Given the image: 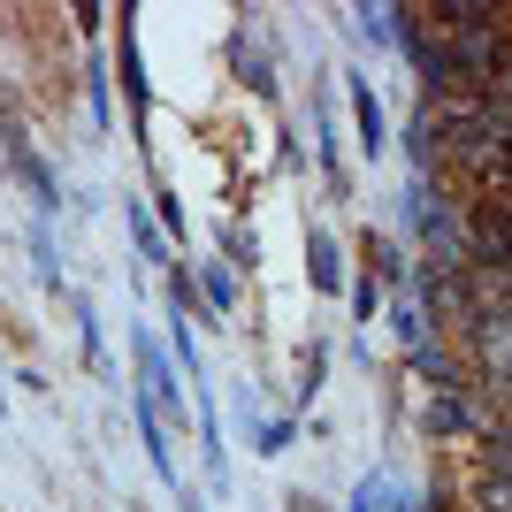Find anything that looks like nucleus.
I'll return each mask as SVG.
<instances>
[{
  "mask_svg": "<svg viewBox=\"0 0 512 512\" xmlns=\"http://www.w3.org/2000/svg\"><path fill=\"white\" fill-rule=\"evenodd\" d=\"M482 421H490V406H482V390H474V383H444V390H428V406H421V428L436 436V444H451V436H482Z\"/></svg>",
  "mask_w": 512,
  "mask_h": 512,
  "instance_id": "f257e3e1",
  "label": "nucleus"
},
{
  "mask_svg": "<svg viewBox=\"0 0 512 512\" xmlns=\"http://www.w3.org/2000/svg\"><path fill=\"white\" fill-rule=\"evenodd\" d=\"M344 92H352V123H360V153L375 161V153L390 146V115H383V100H375V77H344Z\"/></svg>",
  "mask_w": 512,
  "mask_h": 512,
  "instance_id": "f03ea898",
  "label": "nucleus"
},
{
  "mask_svg": "<svg viewBox=\"0 0 512 512\" xmlns=\"http://www.w3.org/2000/svg\"><path fill=\"white\" fill-rule=\"evenodd\" d=\"M230 69H237V85H253L260 100H276V69H268V54H260V39L230 31Z\"/></svg>",
  "mask_w": 512,
  "mask_h": 512,
  "instance_id": "7ed1b4c3",
  "label": "nucleus"
},
{
  "mask_svg": "<svg viewBox=\"0 0 512 512\" xmlns=\"http://www.w3.org/2000/svg\"><path fill=\"white\" fill-rule=\"evenodd\" d=\"M8 161H16V176L31 184V199H39V222H54V214H62V184L46 176V161H39L31 146H23V138H16V153H8Z\"/></svg>",
  "mask_w": 512,
  "mask_h": 512,
  "instance_id": "20e7f679",
  "label": "nucleus"
},
{
  "mask_svg": "<svg viewBox=\"0 0 512 512\" xmlns=\"http://www.w3.org/2000/svg\"><path fill=\"white\" fill-rule=\"evenodd\" d=\"M306 276L314 291H344V245L329 230H306Z\"/></svg>",
  "mask_w": 512,
  "mask_h": 512,
  "instance_id": "39448f33",
  "label": "nucleus"
},
{
  "mask_svg": "<svg viewBox=\"0 0 512 512\" xmlns=\"http://www.w3.org/2000/svg\"><path fill=\"white\" fill-rule=\"evenodd\" d=\"M482 474H490V482H512V421L505 413L482 421Z\"/></svg>",
  "mask_w": 512,
  "mask_h": 512,
  "instance_id": "423d86ee",
  "label": "nucleus"
},
{
  "mask_svg": "<svg viewBox=\"0 0 512 512\" xmlns=\"http://www.w3.org/2000/svg\"><path fill=\"white\" fill-rule=\"evenodd\" d=\"M237 291H245V276H237L230 260H207V268H199V299H207L214 314H237Z\"/></svg>",
  "mask_w": 512,
  "mask_h": 512,
  "instance_id": "0eeeda50",
  "label": "nucleus"
},
{
  "mask_svg": "<svg viewBox=\"0 0 512 512\" xmlns=\"http://www.w3.org/2000/svg\"><path fill=\"white\" fill-rule=\"evenodd\" d=\"M406 367L421 375V383H436V390H444V383H467V375H459V360H451L444 344H413V352H406Z\"/></svg>",
  "mask_w": 512,
  "mask_h": 512,
  "instance_id": "6e6552de",
  "label": "nucleus"
},
{
  "mask_svg": "<svg viewBox=\"0 0 512 512\" xmlns=\"http://www.w3.org/2000/svg\"><path fill=\"white\" fill-rule=\"evenodd\" d=\"M123 92H130V123H146V107H153V92H146V62H138V39H123Z\"/></svg>",
  "mask_w": 512,
  "mask_h": 512,
  "instance_id": "1a4fd4ad",
  "label": "nucleus"
},
{
  "mask_svg": "<svg viewBox=\"0 0 512 512\" xmlns=\"http://www.w3.org/2000/svg\"><path fill=\"white\" fill-rule=\"evenodd\" d=\"M390 329H398V344H428V314H421V299H413V291H398V299H390Z\"/></svg>",
  "mask_w": 512,
  "mask_h": 512,
  "instance_id": "9d476101",
  "label": "nucleus"
},
{
  "mask_svg": "<svg viewBox=\"0 0 512 512\" xmlns=\"http://www.w3.org/2000/svg\"><path fill=\"white\" fill-rule=\"evenodd\" d=\"M352 23H360V39L398 46V31H406V8H352Z\"/></svg>",
  "mask_w": 512,
  "mask_h": 512,
  "instance_id": "9b49d317",
  "label": "nucleus"
},
{
  "mask_svg": "<svg viewBox=\"0 0 512 512\" xmlns=\"http://www.w3.org/2000/svg\"><path fill=\"white\" fill-rule=\"evenodd\" d=\"M428 214H436V192H428V176H406V214H398V230L421 237V230H428Z\"/></svg>",
  "mask_w": 512,
  "mask_h": 512,
  "instance_id": "f8f14e48",
  "label": "nucleus"
},
{
  "mask_svg": "<svg viewBox=\"0 0 512 512\" xmlns=\"http://www.w3.org/2000/svg\"><path fill=\"white\" fill-rule=\"evenodd\" d=\"M222 260H230L237 276H260V245H253V230H222Z\"/></svg>",
  "mask_w": 512,
  "mask_h": 512,
  "instance_id": "ddd939ff",
  "label": "nucleus"
},
{
  "mask_svg": "<svg viewBox=\"0 0 512 512\" xmlns=\"http://www.w3.org/2000/svg\"><path fill=\"white\" fill-rule=\"evenodd\" d=\"M31 260H39V283H62V253H54V230H31Z\"/></svg>",
  "mask_w": 512,
  "mask_h": 512,
  "instance_id": "4468645a",
  "label": "nucleus"
},
{
  "mask_svg": "<svg viewBox=\"0 0 512 512\" xmlns=\"http://www.w3.org/2000/svg\"><path fill=\"white\" fill-rule=\"evenodd\" d=\"M467 512H512V482H490V474H482V482H474V505Z\"/></svg>",
  "mask_w": 512,
  "mask_h": 512,
  "instance_id": "2eb2a0df",
  "label": "nucleus"
},
{
  "mask_svg": "<svg viewBox=\"0 0 512 512\" xmlns=\"http://www.w3.org/2000/svg\"><path fill=\"white\" fill-rule=\"evenodd\" d=\"M291 436H299L291 421H260V428H253V451H268V459H276V451H291Z\"/></svg>",
  "mask_w": 512,
  "mask_h": 512,
  "instance_id": "dca6fc26",
  "label": "nucleus"
},
{
  "mask_svg": "<svg viewBox=\"0 0 512 512\" xmlns=\"http://www.w3.org/2000/svg\"><path fill=\"white\" fill-rule=\"evenodd\" d=\"M383 490H390V474L375 467V474L360 482V490H352V505H344V512H383Z\"/></svg>",
  "mask_w": 512,
  "mask_h": 512,
  "instance_id": "f3484780",
  "label": "nucleus"
},
{
  "mask_svg": "<svg viewBox=\"0 0 512 512\" xmlns=\"http://www.w3.org/2000/svg\"><path fill=\"white\" fill-rule=\"evenodd\" d=\"M321 367H329V352H306V367H299V406H314V390H321Z\"/></svg>",
  "mask_w": 512,
  "mask_h": 512,
  "instance_id": "a211bd4d",
  "label": "nucleus"
},
{
  "mask_svg": "<svg viewBox=\"0 0 512 512\" xmlns=\"http://www.w3.org/2000/svg\"><path fill=\"white\" fill-rule=\"evenodd\" d=\"M130 245H138L146 260H161V230H153V222H146L138 207H130Z\"/></svg>",
  "mask_w": 512,
  "mask_h": 512,
  "instance_id": "6ab92c4d",
  "label": "nucleus"
},
{
  "mask_svg": "<svg viewBox=\"0 0 512 512\" xmlns=\"http://www.w3.org/2000/svg\"><path fill=\"white\" fill-rule=\"evenodd\" d=\"M153 214H161V222H169V230H184V199H176L169 184H161V199H153Z\"/></svg>",
  "mask_w": 512,
  "mask_h": 512,
  "instance_id": "aec40b11",
  "label": "nucleus"
},
{
  "mask_svg": "<svg viewBox=\"0 0 512 512\" xmlns=\"http://www.w3.org/2000/svg\"><path fill=\"white\" fill-rule=\"evenodd\" d=\"M176 497H184V512H207V505H199V497H192V482H184V490H176Z\"/></svg>",
  "mask_w": 512,
  "mask_h": 512,
  "instance_id": "412c9836",
  "label": "nucleus"
},
{
  "mask_svg": "<svg viewBox=\"0 0 512 512\" xmlns=\"http://www.w3.org/2000/svg\"><path fill=\"white\" fill-rule=\"evenodd\" d=\"M505 306H512V268H505Z\"/></svg>",
  "mask_w": 512,
  "mask_h": 512,
  "instance_id": "4be33fe9",
  "label": "nucleus"
},
{
  "mask_svg": "<svg viewBox=\"0 0 512 512\" xmlns=\"http://www.w3.org/2000/svg\"><path fill=\"white\" fill-rule=\"evenodd\" d=\"M428 512H444V497H428Z\"/></svg>",
  "mask_w": 512,
  "mask_h": 512,
  "instance_id": "5701e85b",
  "label": "nucleus"
}]
</instances>
